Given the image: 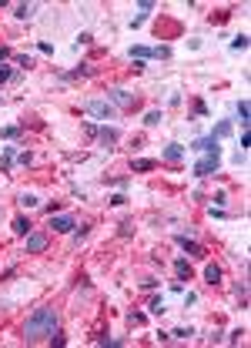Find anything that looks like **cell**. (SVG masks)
I'll list each match as a JSON object with an SVG mask.
<instances>
[{
    "label": "cell",
    "instance_id": "30",
    "mask_svg": "<svg viewBox=\"0 0 251 348\" xmlns=\"http://www.w3.org/2000/svg\"><path fill=\"white\" fill-rule=\"evenodd\" d=\"M127 322H131V325H144V322H148V318H144V315H141V311H131V315H127Z\"/></svg>",
    "mask_w": 251,
    "mask_h": 348
},
{
    "label": "cell",
    "instance_id": "26",
    "mask_svg": "<svg viewBox=\"0 0 251 348\" xmlns=\"http://www.w3.org/2000/svg\"><path fill=\"white\" fill-rule=\"evenodd\" d=\"M17 157V148H3V171L10 168V161Z\"/></svg>",
    "mask_w": 251,
    "mask_h": 348
},
{
    "label": "cell",
    "instance_id": "37",
    "mask_svg": "<svg viewBox=\"0 0 251 348\" xmlns=\"http://www.w3.org/2000/svg\"><path fill=\"white\" fill-rule=\"evenodd\" d=\"M17 161H20V164H30V161H34V154H30V151H20Z\"/></svg>",
    "mask_w": 251,
    "mask_h": 348
},
{
    "label": "cell",
    "instance_id": "5",
    "mask_svg": "<svg viewBox=\"0 0 251 348\" xmlns=\"http://www.w3.org/2000/svg\"><path fill=\"white\" fill-rule=\"evenodd\" d=\"M137 97L131 91H124V87H111L107 91V104H114V107H134Z\"/></svg>",
    "mask_w": 251,
    "mask_h": 348
},
{
    "label": "cell",
    "instance_id": "31",
    "mask_svg": "<svg viewBox=\"0 0 251 348\" xmlns=\"http://www.w3.org/2000/svg\"><path fill=\"white\" fill-rule=\"evenodd\" d=\"M157 285H161V281H157V278H144V281H141V288H144V291H154Z\"/></svg>",
    "mask_w": 251,
    "mask_h": 348
},
{
    "label": "cell",
    "instance_id": "12",
    "mask_svg": "<svg viewBox=\"0 0 251 348\" xmlns=\"http://www.w3.org/2000/svg\"><path fill=\"white\" fill-rule=\"evenodd\" d=\"M174 274H177V281H191V261L188 258H177L174 261Z\"/></svg>",
    "mask_w": 251,
    "mask_h": 348
},
{
    "label": "cell",
    "instance_id": "2",
    "mask_svg": "<svg viewBox=\"0 0 251 348\" xmlns=\"http://www.w3.org/2000/svg\"><path fill=\"white\" fill-rule=\"evenodd\" d=\"M80 111H87V114L100 117V121H111V117L117 114V107H114V104H107V100H97V97H87V100L80 104Z\"/></svg>",
    "mask_w": 251,
    "mask_h": 348
},
{
    "label": "cell",
    "instance_id": "3",
    "mask_svg": "<svg viewBox=\"0 0 251 348\" xmlns=\"http://www.w3.org/2000/svg\"><path fill=\"white\" fill-rule=\"evenodd\" d=\"M218 168H221V157L208 154V157H201V161L191 168V174H194V177H211V174H218Z\"/></svg>",
    "mask_w": 251,
    "mask_h": 348
},
{
    "label": "cell",
    "instance_id": "16",
    "mask_svg": "<svg viewBox=\"0 0 251 348\" xmlns=\"http://www.w3.org/2000/svg\"><path fill=\"white\" fill-rule=\"evenodd\" d=\"M24 134V124H7V127H0V137L3 141H14V137Z\"/></svg>",
    "mask_w": 251,
    "mask_h": 348
},
{
    "label": "cell",
    "instance_id": "40",
    "mask_svg": "<svg viewBox=\"0 0 251 348\" xmlns=\"http://www.w3.org/2000/svg\"><path fill=\"white\" fill-rule=\"evenodd\" d=\"M241 335H245V331H241V328H234L231 335H228V342H234V345H238V342H241Z\"/></svg>",
    "mask_w": 251,
    "mask_h": 348
},
{
    "label": "cell",
    "instance_id": "15",
    "mask_svg": "<svg viewBox=\"0 0 251 348\" xmlns=\"http://www.w3.org/2000/svg\"><path fill=\"white\" fill-rule=\"evenodd\" d=\"M148 57H154V47H144V44L131 47V60H148Z\"/></svg>",
    "mask_w": 251,
    "mask_h": 348
},
{
    "label": "cell",
    "instance_id": "17",
    "mask_svg": "<svg viewBox=\"0 0 251 348\" xmlns=\"http://www.w3.org/2000/svg\"><path fill=\"white\" fill-rule=\"evenodd\" d=\"M30 231H34V224H30L27 218H14V234H20V238H27Z\"/></svg>",
    "mask_w": 251,
    "mask_h": 348
},
{
    "label": "cell",
    "instance_id": "10",
    "mask_svg": "<svg viewBox=\"0 0 251 348\" xmlns=\"http://www.w3.org/2000/svg\"><path fill=\"white\" fill-rule=\"evenodd\" d=\"M97 141H100L104 148H111V144H117V141H121V131H117V127H107V124H104V127H97Z\"/></svg>",
    "mask_w": 251,
    "mask_h": 348
},
{
    "label": "cell",
    "instance_id": "32",
    "mask_svg": "<svg viewBox=\"0 0 251 348\" xmlns=\"http://www.w3.org/2000/svg\"><path fill=\"white\" fill-rule=\"evenodd\" d=\"M84 134H87V137H97V124H94V121H84Z\"/></svg>",
    "mask_w": 251,
    "mask_h": 348
},
{
    "label": "cell",
    "instance_id": "41",
    "mask_svg": "<svg viewBox=\"0 0 251 348\" xmlns=\"http://www.w3.org/2000/svg\"><path fill=\"white\" fill-rule=\"evenodd\" d=\"M7 57H10V47H0V64H3Z\"/></svg>",
    "mask_w": 251,
    "mask_h": 348
},
{
    "label": "cell",
    "instance_id": "22",
    "mask_svg": "<svg viewBox=\"0 0 251 348\" xmlns=\"http://www.w3.org/2000/svg\"><path fill=\"white\" fill-rule=\"evenodd\" d=\"M211 134L218 137V141H221V137H228V134H231V121H221V124H218V127H214Z\"/></svg>",
    "mask_w": 251,
    "mask_h": 348
},
{
    "label": "cell",
    "instance_id": "13",
    "mask_svg": "<svg viewBox=\"0 0 251 348\" xmlns=\"http://www.w3.org/2000/svg\"><path fill=\"white\" fill-rule=\"evenodd\" d=\"M184 157V144H177V141H171L168 148H164V161H171V164H177Z\"/></svg>",
    "mask_w": 251,
    "mask_h": 348
},
{
    "label": "cell",
    "instance_id": "25",
    "mask_svg": "<svg viewBox=\"0 0 251 348\" xmlns=\"http://www.w3.org/2000/svg\"><path fill=\"white\" fill-rule=\"evenodd\" d=\"M191 335H194L191 325H188V328H174V331H171V338H181V342H184V338H191Z\"/></svg>",
    "mask_w": 251,
    "mask_h": 348
},
{
    "label": "cell",
    "instance_id": "1",
    "mask_svg": "<svg viewBox=\"0 0 251 348\" xmlns=\"http://www.w3.org/2000/svg\"><path fill=\"white\" fill-rule=\"evenodd\" d=\"M60 328V318L54 308H34V315L24 322V342L27 345H34V342H44V338H50L54 331Z\"/></svg>",
    "mask_w": 251,
    "mask_h": 348
},
{
    "label": "cell",
    "instance_id": "9",
    "mask_svg": "<svg viewBox=\"0 0 251 348\" xmlns=\"http://www.w3.org/2000/svg\"><path fill=\"white\" fill-rule=\"evenodd\" d=\"M80 77H94V67L91 64H77L74 71H64L60 80H80Z\"/></svg>",
    "mask_w": 251,
    "mask_h": 348
},
{
    "label": "cell",
    "instance_id": "6",
    "mask_svg": "<svg viewBox=\"0 0 251 348\" xmlns=\"http://www.w3.org/2000/svg\"><path fill=\"white\" fill-rule=\"evenodd\" d=\"M191 151H201V154H218V137H214V134L198 137V141H191Z\"/></svg>",
    "mask_w": 251,
    "mask_h": 348
},
{
    "label": "cell",
    "instance_id": "35",
    "mask_svg": "<svg viewBox=\"0 0 251 348\" xmlns=\"http://www.w3.org/2000/svg\"><path fill=\"white\" fill-rule=\"evenodd\" d=\"M194 114H198V117H204V114H208V107H204V100H194Z\"/></svg>",
    "mask_w": 251,
    "mask_h": 348
},
{
    "label": "cell",
    "instance_id": "18",
    "mask_svg": "<svg viewBox=\"0 0 251 348\" xmlns=\"http://www.w3.org/2000/svg\"><path fill=\"white\" fill-rule=\"evenodd\" d=\"M34 10H37V3H17V7H14V17L27 20V17H34Z\"/></svg>",
    "mask_w": 251,
    "mask_h": 348
},
{
    "label": "cell",
    "instance_id": "21",
    "mask_svg": "<svg viewBox=\"0 0 251 348\" xmlns=\"http://www.w3.org/2000/svg\"><path fill=\"white\" fill-rule=\"evenodd\" d=\"M7 80H20V71H10L7 64H0V84H7Z\"/></svg>",
    "mask_w": 251,
    "mask_h": 348
},
{
    "label": "cell",
    "instance_id": "7",
    "mask_svg": "<svg viewBox=\"0 0 251 348\" xmlns=\"http://www.w3.org/2000/svg\"><path fill=\"white\" fill-rule=\"evenodd\" d=\"M50 228L64 234V231H74V228H77V221H74L71 214H50Z\"/></svg>",
    "mask_w": 251,
    "mask_h": 348
},
{
    "label": "cell",
    "instance_id": "39",
    "mask_svg": "<svg viewBox=\"0 0 251 348\" xmlns=\"http://www.w3.org/2000/svg\"><path fill=\"white\" fill-rule=\"evenodd\" d=\"M245 291H248V288H245V281H238V285H234V295H238L241 301H245Z\"/></svg>",
    "mask_w": 251,
    "mask_h": 348
},
{
    "label": "cell",
    "instance_id": "38",
    "mask_svg": "<svg viewBox=\"0 0 251 348\" xmlns=\"http://www.w3.org/2000/svg\"><path fill=\"white\" fill-rule=\"evenodd\" d=\"M37 50H40V54H54V47H50L47 40H40V44H37Z\"/></svg>",
    "mask_w": 251,
    "mask_h": 348
},
{
    "label": "cell",
    "instance_id": "11",
    "mask_svg": "<svg viewBox=\"0 0 251 348\" xmlns=\"http://www.w3.org/2000/svg\"><path fill=\"white\" fill-rule=\"evenodd\" d=\"M221 278H225V274H221V265L208 261V265H204V281H208L211 288H218V285H221Z\"/></svg>",
    "mask_w": 251,
    "mask_h": 348
},
{
    "label": "cell",
    "instance_id": "36",
    "mask_svg": "<svg viewBox=\"0 0 251 348\" xmlns=\"http://www.w3.org/2000/svg\"><path fill=\"white\" fill-rule=\"evenodd\" d=\"M111 204H114V208H121V204H127V198H124V194L117 191V194H114V198H111Z\"/></svg>",
    "mask_w": 251,
    "mask_h": 348
},
{
    "label": "cell",
    "instance_id": "29",
    "mask_svg": "<svg viewBox=\"0 0 251 348\" xmlns=\"http://www.w3.org/2000/svg\"><path fill=\"white\" fill-rule=\"evenodd\" d=\"M87 238V224H80V228H74V245H80Z\"/></svg>",
    "mask_w": 251,
    "mask_h": 348
},
{
    "label": "cell",
    "instance_id": "20",
    "mask_svg": "<svg viewBox=\"0 0 251 348\" xmlns=\"http://www.w3.org/2000/svg\"><path fill=\"white\" fill-rule=\"evenodd\" d=\"M131 168H134V171H154L157 161H151V157H137V161H131Z\"/></svg>",
    "mask_w": 251,
    "mask_h": 348
},
{
    "label": "cell",
    "instance_id": "34",
    "mask_svg": "<svg viewBox=\"0 0 251 348\" xmlns=\"http://www.w3.org/2000/svg\"><path fill=\"white\" fill-rule=\"evenodd\" d=\"M17 64H20V67H24V71H30V67H34V60L27 57V54H20V57H17Z\"/></svg>",
    "mask_w": 251,
    "mask_h": 348
},
{
    "label": "cell",
    "instance_id": "27",
    "mask_svg": "<svg viewBox=\"0 0 251 348\" xmlns=\"http://www.w3.org/2000/svg\"><path fill=\"white\" fill-rule=\"evenodd\" d=\"M164 301H161V298H151V315H164Z\"/></svg>",
    "mask_w": 251,
    "mask_h": 348
},
{
    "label": "cell",
    "instance_id": "4",
    "mask_svg": "<svg viewBox=\"0 0 251 348\" xmlns=\"http://www.w3.org/2000/svg\"><path fill=\"white\" fill-rule=\"evenodd\" d=\"M47 245H50V238L44 231H30L27 238H24V248H27V254H44L47 251Z\"/></svg>",
    "mask_w": 251,
    "mask_h": 348
},
{
    "label": "cell",
    "instance_id": "24",
    "mask_svg": "<svg viewBox=\"0 0 251 348\" xmlns=\"http://www.w3.org/2000/svg\"><path fill=\"white\" fill-rule=\"evenodd\" d=\"M144 124H148V127H157V124H161V111H148V114H144Z\"/></svg>",
    "mask_w": 251,
    "mask_h": 348
},
{
    "label": "cell",
    "instance_id": "28",
    "mask_svg": "<svg viewBox=\"0 0 251 348\" xmlns=\"http://www.w3.org/2000/svg\"><path fill=\"white\" fill-rule=\"evenodd\" d=\"M47 342H50V345H57V348H60V345H67V338H64V335H60V328L54 331V335H50V338H47Z\"/></svg>",
    "mask_w": 251,
    "mask_h": 348
},
{
    "label": "cell",
    "instance_id": "19",
    "mask_svg": "<svg viewBox=\"0 0 251 348\" xmlns=\"http://www.w3.org/2000/svg\"><path fill=\"white\" fill-rule=\"evenodd\" d=\"M17 204H20V208H37V204H40V198H37L34 191H24V194L17 198Z\"/></svg>",
    "mask_w": 251,
    "mask_h": 348
},
{
    "label": "cell",
    "instance_id": "8",
    "mask_svg": "<svg viewBox=\"0 0 251 348\" xmlns=\"http://www.w3.org/2000/svg\"><path fill=\"white\" fill-rule=\"evenodd\" d=\"M174 241H177V245H181V248H184L188 254H194V258H204V248H201V245H198L194 238H188V234H177Z\"/></svg>",
    "mask_w": 251,
    "mask_h": 348
},
{
    "label": "cell",
    "instance_id": "23",
    "mask_svg": "<svg viewBox=\"0 0 251 348\" xmlns=\"http://www.w3.org/2000/svg\"><path fill=\"white\" fill-rule=\"evenodd\" d=\"M231 50H248V34H238L231 40Z\"/></svg>",
    "mask_w": 251,
    "mask_h": 348
},
{
    "label": "cell",
    "instance_id": "14",
    "mask_svg": "<svg viewBox=\"0 0 251 348\" xmlns=\"http://www.w3.org/2000/svg\"><path fill=\"white\" fill-rule=\"evenodd\" d=\"M137 10H141V14H137V17L131 20V27H141V24H144V17H148V14L154 10V3H151V0H141V3H137Z\"/></svg>",
    "mask_w": 251,
    "mask_h": 348
},
{
    "label": "cell",
    "instance_id": "33",
    "mask_svg": "<svg viewBox=\"0 0 251 348\" xmlns=\"http://www.w3.org/2000/svg\"><path fill=\"white\" fill-rule=\"evenodd\" d=\"M225 204H228V194L218 191V194H214V208H225Z\"/></svg>",
    "mask_w": 251,
    "mask_h": 348
}]
</instances>
